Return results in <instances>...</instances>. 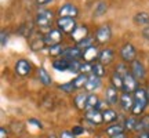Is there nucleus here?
Instances as JSON below:
<instances>
[{"label":"nucleus","mask_w":149,"mask_h":138,"mask_svg":"<svg viewBox=\"0 0 149 138\" xmlns=\"http://www.w3.org/2000/svg\"><path fill=\"white\" fill-rule=\"evenodd\" d=\"M149 102V94L146 93L145 89H138L134 93V108H133V115H141L145 111V108Z\"/></svg>","instance_id":"obj_1"},{"label":"nucleus","mask_w":149,"mask_h":138,"mask_svg":"<svg viewBox=\"0 0 149 138\" xmlns=\"http://www.w3.org/2000/svg\"><path fill=\"white\" fill-rule=\"evenodd\" d=\"M54 14L53 11L46 10V8H40L36 14V24L40 26V29L44 28H51V22H53Z\"/></svg>","instance_id":"obj_2"},{"label":"nucleus","mask_w":149,"mask_h":138,"mask_svg":"<svg viewBox=\"0 0 149 138\" xmlns=\"http://www.w3.org/2000/svg\"><path fill=\"white\" fill-rule=\"evenodd\" d=\"M57 26L62 33H72L76 28V20L74 18H66V17H59L57 20Z\"/></svg>","instance_id":"obj_3"},{"label":"nucleus","mask_w":149,"mask_h":138,"mask_svg":"<svg viewBox=\"0 0 149 138\" xmlns=\"http://www.w3.org/2000/svg\"><path fill=\"white\" fill-rule=\"evenodd\" d=\"M135 55H137V50L131 43H126L120 50V57L123 58L124 62H133L135 61Z\"/></svg>","instance_id":"obj_4"},{"label":"nucleus","mask_w":149,"mask_h":138,"mask_svg":"<svg viewBox=\"0 0 149 138\" xmlns=\"http://www.w3.org/2000/svg\"><path fill=\"white\" fill-rule=\"evenodd\" d=\"M123 90L124 93H135L138 90V86H137V79L133 76L131 72H127V73L123 76Z\"/></svg>","instance_id":"obj_5"},{"label":"nucleus","mask_w":149,"mask_h":138,"mask_svg":"<svg viewBox=\"0 0 149 138\" xmlns=\"http://www.w3.org/2000/svg\"><path fill=\"white\" fill-rule=\"evenodd\" d=\"M44 42L47 46H57V44H61L62 42V32L59 29H51L47 35H44Z\"/></svg>","instance_id":"obj_6"},{"label":"nucleus","mask_w":149,"mask_h":138,"mask_svg":"<svg viewBox=\"0 0 149 138\" xmlns=\"http://www.w3.org/2000/svg\"><path fill=\"white\" fill-rule=\"evenodd\" d=\"M111 36H112V32H111V28L108 26V25H102V26H100L95 32V39L100 44H105V43H108L109 40H111Z\"/></svg>","instance_id":"obj_7"},{"label":"nucleus","mask_w":149,"mask_h":138,"mask_svg":"<svg viewBox=\"0 0 149 138\" xmlns=\"http://www.w3.org/2000/svg\"><path fill=\"white\" fill-rule=\"evenodd\" d=\"M62 58L68 59V61H77L79 58H83V51L77 46L66 47L64 50V53H62Z\"/></svg>","instance_id":"obj_8"},{"label":"nucleus","mask_w":149,"mask_h":138,"mask_svg":"<svg viewBox=\"0 0 149 138\" xmlns=\"http://www.w3.org/2000/svg\"><path fill=\"white\" fill-rule=\"evenodd\" d=\"M79 14V10L76 8V6L66 3V4L61 6L58 8V15L59 17H66V18H76Z\"/></svg>","instance_id":"obj_9"},{"label":"nucleus","mask_w":149,"mask_h":138,"mask_svg":"<svg viewBox=\"0 0 149 138\" xmlns=\"http://www.w3.org/2000/svg\"><path fill=\"white\" fill-rule=\"evenodd\" d=\"M131 73H133V76L137 80L145 79L146 70H145V66L142 65V62H139V61H137V59L133 61V62H131Z\"/></svg>","instance_id":"obj_10"},{"label":"nucleus","mask_w":149,"mask_h":138,"mask_svg":"<svg viewBox=\"0 0 149 138\" xmlns=\"http://www.w3.org/2000/svg\"><path fill=\"white\" fill-rule=\"evenodd\" d=\"M15 72L19 76H28L32 72V65L26 59H19V61H17L15 64Z\"/></svg>","instance_id":"obj_11"},{"label":"nucleus","mask_w":149,"mask_h":138,"mask_svg":"<svg viewBox=\"0 0 149 138\" xmlns=\"http://www.w3.org/2000/svg\"><path fill=\"white\" fill-rule=\"evenodd\" d=\"M87 35H88V28L86 26V25H77V26L74 28L73 32L70 33V36L73 39V42H76V44L80 43L81 40H84L86 37H87Z\"/></svg>","instance_id":"obj_12"},{"label":"nucleus","mask_w":149,"mask_h":138,"mask_svg":"<svg viewBox=\"0 0 149 138\" xmlns=\"http://www.w3.org/2000/svg\"><path fill=\"white\" fill-rule=\"evenodd\" d=\"M120 106L124 111H133L134 108V95H131V93H123L120 95Z\"/></svg>","instance_id":"obj_13"},{"label":"nucleus","mask_w":149,"mask_h":138,"mask_svg":"<svg viewBox=\"0 0 149 138\" xmlns=\"http://www.w3.org/2000/svg\"><path fill=\"white\" fill-rule=\"evenodd\" d=\"M100 53H101V51H98V48H97L95 46L84 50V51H83V59H84V62L93 64L95 59L100 58Z\"/></svg>","instance_id":"obj_14"},{"label":"nucleus","mask_w":149,"mask_h":138,"mask_svg":"<svg viewBox=\"0 0 149 138\" xmlns=\"http://www.w3.org/2000/svg\"><path fill=\"white\" fill-rule=\"evenodd\" d=\"M86 120L87 122L93 123V124H100V123L104 122V117H102V113L101 111H98V109H93V111H87L86 112Z\"/></svg>","instance_id":"obj_15"},{"label":"nucleus","mask_w":149,"mask_h":138,"mask_svg":"<svg viewBox=\"0 0 149 138\" xmlns=\"http://www.w3.org/2000/svg\"><path fill=\"white\" fill-rule=\"evenodd\" d=\"M117 100H120V95L117 93V89H115L113 86H109L105 91V101L109 105H115L117 102Z\"/></svg>","instance_id":"obj_16"},{"label":"nucleus","mask_w":149,"mask_h":138,"mask_svg":"<svg viewBox=\"0 0 149 138\" xmlns=\"http://www.w3.org/2000/svg\"><path fill=\"white\" fill-rule=\"evenodd\" d=\"M101 84H102L101 77H98V76H95V75H90L88 79H87V83H86L84 89L87 91H94V90H97V89H100Z\"/></svg>","instance_id":"obj_17"},{"label":"nucleus","mask_w":149,"mask_h":138,"mask_svg":"<svg viewBox=\"0 0 149 138\" xmlns=\"http://www.w3.org/2000/svg\"><path fill=\"white\" fill-rule=\"evenodd\" d=\"M113 57H115V53L111 48H105V50H101L100 53V58H98V62H101L104 66L105 65H109L113 61Z\"/></svg>","instance_id":"obj_18"},{"label":"nucleus","mask_w":149,"mask_h":138,"mask_svg":"<svg viewBox=\"0 0 149 138\" xmlns=\"http://www.w3.org/2000/svg\"><path fill=\"white\" fill-rule=\"evenodd\" d=\"M133 20L139 26H146V25H149V14L145 13V11H141L138 14H135Z\"/></svg>","instance_id":"obj_19"},{"label":"nucleus","mask_w":149,"mask_h":138,"mask_svg":"<svg viewBox=\"0 0 149 138\" xmlns=\"http://www.w3.org/2000/svg\"><path fill=\"white\" fill-rule=\"evenodd\" d=\"M37 77H39V80L42 82L44 86H50L51 84V77H50V75L47 73V70L44 68H39L37 69Z\"/></svg>","instance_id":"obj_20"},{"label":"nucleus","mask_w":149,"mask_h":138,"mask_svg":"<svg viewBox=\"0 0 149 138\" xmlns=\"http://www.w3.org/2000/svg\"><path fill=\"white\" fill-rule=\"evenodd\" d=\"M69 62L70 61H68V59L65 58H61L59 59H55L53 62V66L54 69H57V70H69Z\"/></svg>","instance_id":"obj_21"},{"label":"nucleus","mask_w":149,"mask_h":138,"mask_svg":"<svg viewBox=\"0 0 149 138\" xmlns=\"http://www.w3.org/2000/svg\"><path fill=\"white\" fill-rule=\"evenodd\" d=\"M102 117H104V122L111 124V123L117 120V113L113 109H107V111L102 112Z\"/></svg>","instance_id":"obj_22"},{"label":"nucleus","mask_w":149,"mask_h":138,"mask_svg":"<svg viewBox=\"0 0 149 138\" xmlns=\"http://www.w3.org/2000/svg\"><path fill=\"white\" fill-rule=\"evenodd\" d=\"M98 104H100V98H98L95 94H88V98H87V105H86V111H93V109H97Z\"/></svg>","instance_id":"obj_23"},{"label":"nucleus","mask_w":149,"mask_h":138,"mask_svg":"<svg viewBox=\"0 0 149 138\" xmlns=\"http://www.w3.org/2000/svg\"><path fill=\"white\" fill-rule=\"evenodd\" d=\"M111 82L115 89H117V90L123 89V75H120L119 72H113V75H112V77H111Z\"/></svg>","instance_id":"obj_24"},{"label":"nucleus","mask_w":149,"mask_h":138,"mask_svg":"<svg viewBox=\"0 0 149 138\" xmlns=\"http://www.w3.org/2000/svg\"><path fill=\"white\" fill-rule=\"evenodd\" d=\"M87 98H88L87 94H83V93L77 94V95L74 97V105L77 106L79 109H86V105H87Z\"/></svg>","instance_id":"obj_25"},{"label":"nucleus","mask_w":149,"mask_h":138,"mask_svg":"<svg viewBox=\"0 0 149 138\" xmlns=\"http://www.w3.org/2000/svg\"><path fill=\"white\" fill-rule=\"evenodd\" d=\"M107 134L109 137H113V135H117L120 133H124V126H120V124H112L105 130Z\"/></svg>","instance_id":"obj_26"},{"label":"nucleus","mask_w":149,"mask_h":138,"mask_svg":"<svg viewBox=\"0 0 149 138\" xmlns=\"http://www.w3.org/2000/svg\"><path fill=\"white\" fill-rule=\"evenodd\" d=\"M135 131H139V133H142V131H149V116H145L139 120L138 124H137Z\"/></svg>","instance_id":"obj_27"},{"label":"nucleus","mask_w":149,"mask_h":138,"mask_svg":"<svg viewBox=\"0 0 149 138\" xmlns=\"http://www.w3.org/2000/svg\"><path fill=\"white\" fill-rule=\"evenodd\" d=\"M87 79H88V76H87V75L80 73L79 76L73 80V84H74V87H76V90H77V89H81V87H86Z\"/></svg>","instance_id":"obj_28"},{"label":"nucleus","mask_w":149,"mask_h":138,"mask_svg":"<svg viewBox=\"0 0 149 138\" xmlns=\"http://www.w3.org/2000/svg\"><path fill=\"white\" fill-rule=\"evenodd\" d=\"M137 124H138V120L135 119V116H130L126 119L124 122V128L126 130H130V131H134L137 128Z\"/></svg>","instance_id":"obj_29"},{"label":"nucleus","mask_w":149,"mask_h":138,"mask_svg":"<svg viewBox=\"0 0 149 138\" xmlns=\"http://www.w3.org/2000/svg\"><path fill=\"white\" fill-rule=\"evenodd\" d=\"M91 75H95V76H98V77L105 76V66H104L101 62H95V64H93V73Z\"/></svg>","instance_id":"obj_30"},{"label":"nucleus","mask_w":149,"mask_h":138,"mask_svg":"<svg viewBox=\"0 0 149 138\" xmlns=\"http://www.w3.org/2000/svg\"><path fill=\"white\" fill-rule=\"evenodd\" d=\"M65 48L61 46V44H57V46H51L48 48V54L53 55V57H57V55H62Z\"/></svg>","instance_id":"obj_31"},{"label":"nucleus","mask_w":149,"mask_h":138,"mask_svg":"<svg viewBox=\"0 0 149 138\" xmlns=\"http://www.w3.org/2000/svg\"><path fill=\"white\" fill-rule=\"evenodd\" d=\"M44 46H46L44 39H36V40L31 42V48H32L33 51H39V50H42Z\"/></svg>","instance_id":"obj_32"},{"label":"nucleus","mask_w":149,"mask_h":138,"mask_svg":"<svg viewBox=\"0 0 149 138\" xmlns=\"http://www.w3.org/2000/svg\"><path fill=\"white\" fill-rule=\"evenodd\" d=\"M77 47H79L81 51H84L87 48L93 47V39H91V37H86L84 40H81L80 43H77Z\"/></svg>","instance_id":"obj_33"},{"label":"nucleus","mask_w":149,"mask_h":138,"mask_svg":"<svg viewBox=\"0 0 149 138\" xmlns=\"http://www.w3.org/2000/svg\"><path fill=\"white\" fill-rule=\"evenodd\" d=\"M80 73L83 75H91L93 73V64H88V62H83L81 66H80Z\"/></svg>","instance_id":"obj_34"},{"label":"nucleus","mask_w":149,"mask_h":138,"mask_svg":"<svg viewBox=\"0 0 149 138\" xmlns=\"http://www.w3.org/2000/svg\"><path fill=\"white\" fill-rule=\"evenodd\" d=\"M107 10H108V6L101 1V3H98V4H97L95 11H94V15H102L104 13H107Z\"/></svg>","instance_id":"obj_35"},{"label":"nucleus","mask_w":149,"mask_h":138,"mask_svg":"<svg viewBox=\"0 0 149 138\" xmlns=\"http://www.w3.org/2000/svg\"><path fill=\"white\" fill-rule=\"evenodd\" d=\"M59 89H61L62 91H65V93H73V91L76 90L73 82H70V83H65V84H61L59 86Z\"/></svg>","instance_id":"obj_36"},{"label":"nucleus","mask_w":149,"mask_h":138,"mask_svg":"<svg viewBox=\"0 0 149 138\" xmlns=\"http://www.w3.org/2000/svg\"><path fill=\"white\" fill-rule=\"evenodd\" d=\"M80 64L79 61H70L69 62V70L70 72H74V73H80Z\"/></svg>","instance_id":"obj_37"},{"label":"nucleus","mask_w":149,"mask_h":138,"mask_svg":"<svg viewBox=\"0 0 149 138\" xmlns=\"http://www.w3.org/2000/svg\"><path fill=\"white\" fill-rule=\"evenodd\" d=\"M59 138H74V134L72 131H61Z\"/></svg>","instance_id":"obj_38"},{"label":"nucleus","mask_w":149,"mask_h":138,"mask_svg":"<svg viewBox=\"0 0 149 138\" xmlns=\"http://www.w3.org/2000/svg\"><path fill=\"white\" fill-rule=\"evenodd\" d=\"M72 133H73L74 135H80V134L84 133V130H83V127H80V126H76V127L72 128Z\"/></svg>","instance_id":"obj_39"},{"label":"nucleus","mask_w":149,"mask_h":138,"mask_svg":"<svg viewBox=\"0 0 149 138\" xmlns=\"http://www.w3.org/2000/svg\"><path fill=\"white\" fill-rule=\"evenodd\" d=\"M6 43H7V35H6L4 31H1V46L4 47Z\"/></svg>","instance_id":"obj_40"},{"label":"nucleus","mask_w":149,"mask_h":138,"mask_svg":"<svg viewBox=\"0 0 149 138\" xmlns=\"http://www.w3.org/2000/svg\"><path fill=\"white\" fill-rule=\"evenodd\" d=\"M53 0H36V3L39 6H44V4H48V3H51Z\"/></svg>","instance_id":"obj_41"},{"label":"nucleus","mask_w":149,"mask_h":138,"mask_svg":"<svg viewBox=\"0 0 149 138\" xmlns=\"http://www.w3.org/2000/svg\"><path fill=\"white\" fill-rule=\"evenodd\" d=\"M138 138H149V131H142V133H139Z\"/></svg>","instance_id":"obj_42"},{"label":"nucleus","mask_w":149,"mask_h":138,"mask_svg":"<svg viewBox=\"0 0 149 138\" xmlns=\"http://www.w3.org/2000/svg\"><path fill=\"white\" fill-rule=\"evenodd\" d=\"M6 128L4 127H1V130H0V138H6Z\"/></svg>","instance_id":"obj_43"},{"label":"nucleus","mask_w":149,"mask_h":138,"mask_svg":"<svg viewBox=\"0 0 149 138\" xmlns=\"http://www.w3.org/2000/svg\"><path fill=\"white\" fill-rule=\"evenodd\" d=\"M111 138H126V134L120 133V134H117V135H113V137H111Z\"/></svg>","instance_id":"obj_44"},{"label":"nucleus","mask_w":149,"mask_h":138,"mask_svg":"<svg viewBox=\"0 0 149 138\" xmlns=\"http://www.w3.org/2000/svg\"><path fill=\"white\" fill-rule=\"evenodd\" d=\"M48 138H55V135H50V137H48Z\"/></svg>","instance_id":"obj_45"},{"label":"nucleus","mask_w":149,"mask_h":138,"mask_svg":"<svg viewBox=\"0 0 149 138\" xmlns=\"http://www.w3.org/2000/svg\"><path fill=\"white\" fill-rule=\"evenodd\" d=\"M148 94H149V93H148Z\"/></svg>","instance_id":"obj_46"}]
</instances>
